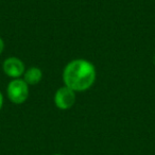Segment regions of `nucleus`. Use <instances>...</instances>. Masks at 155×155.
I'll return each mask as SVG.
<instances>
[{
  "instance_id": "nucleus-4",
  "label": "nucleus",
  "mask_w": 155,
  "mask_h": 155,
  "mask_svg": "<svg viewBox=\"0 0 155 155\" xmlns=\"http://www.w3.org/2000/svg\"><path fill=\"white\" fill-rule=\"evenodd\" d=\"M2 68L3 72L12 79H20V77H22L25 71H26L24 62L20 58H15V56L8 58L3 62Z\"/></svg>"
},
{
  "instance_id": "nucleus-9",
  "label": "nucleus",
  "mask_w": 155,
  "mask_h": 155,
  "mask_svg": "<svg viewBox=\"0 0 155 155\" xmlns=\"http://www.w3.org/2000/svg\"><path fill=\"white\" fill-rule=\"evenodd\" d=\"M154 63H155V58H154Z\"/></svg>"
},
{
  "instance_id": "nucleus-1",
  "label": "nucleus",
  "mask_w": 155,
  "mask_h": 155,
  "mask_svg": "<svg viewBox=\"0 0 155 155\" xmlns=\"http://www.w3.org/2000/svg\"><path fill=\"white\" fill-rule=\"evenodd\" d=\"M96 68L93 63L84 58H77L65 66L63 81L65 86L73 91H84L89 89L96 81Z\"/></svg>"
},
{
  "instance_id": "nucleus-3",
  "label": "nucleus",
  "mask_w": 155,
  "mask_h": 155,
  "mask_svg": "<svg viewBox=\"0 0 155 155\" xmlns=\"http://www.w3.org/2000/svg\"><path fill=\"white\" fill-rule=\"evenodd\" d=\"M75 99H77L75 91H73L72 89L67 86L58 88L54 95V103H55L56 107L63 110L72 107L73 104L75 103Z\"/></svg>"
},
{
  "instance_id": "nucleus-6",
  "label": "nucleus",
  "mask_w": 155,
  "mask_h": 155,
  "mask_svg": "<svg viewBox=\"0 0 155 155\" xmlns=\"http://www.w3.org/2000/svg\"><path fill=\"white\" fill-rule=\"evenodd\" d=\"M3 49H5V41H3V39L0 37V54L3 52Z\"/></svg>"
},
{
  "instance_id": "nucleus-2",
  "label": "nucleus",
  "mask_w": 155,
  "mask_h": 155,
  "mask_svg": "<svg viewBox=\"0 0 155 155\" xmlns=\"http://www.w3.org/2000/svg\"><path fill=\"white\" fill-rule=\"evenodd\" d=\"M10 101L14 104H22L29 97V85L24 79H13L7 87Z\"/></svg>"
},
{
  "instance_id": "nucleus-5",
  "label": "nucleus",
  "mask_w": 155,
  "mask_h": 155,
  "mask_svg": "<svg viewBox=\"0 0 155 155\" xmlns=\"http://www.w3.org/2000/svg\"><path fill=\"white\" fill-rule=\"evenodd\" d=\"M24 81L29 85H37L43 79V71L38 67H30L24 73Z\"/></svg>"
},
{
  "instance_id": "nucleus-8",
  "label": "nucleus",
  "mask_w": 155,
  "mask_h": 155,
  "mask_svg": "<svg viewBox=\"0 0 155 155\" xmlns=\"http://www.w3.org/2000/svg\"><path fill=\"white\" fill-rule=\"evenodd\" d=\"M53 155H63V154H53Z\"/></svg>"
},
{
  "instance_id": "nucleus-7",
  "label": "nucleus",
  "mask_w": 155,
  "mask_h": 155,
  "mask_svg": "<svg viewBox=\"0 0 155 155\" xmlns=\"http://www.w3.org/2000/svg\"><path fill=\"white\" fill-rule=\"evenodd\" d=\"M2 105H3V96L1 94V91H0V110L2 108Z\"/></svg>"
}]
</instances>
